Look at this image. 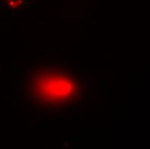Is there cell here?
<instances>
[{"instance_id": "obj_1", "label": "cell", "mask_w": 150, "mask_h": 149, "mask_svg": "<svg viewBox=\"0 0 150 149\" xmlns=\"http://www.w3.org/2000/svg\"><path fill=\"white\" fill-rule=\"evenodd\" d=\"M33 91L36 100L45 106H60L76 96L78 84L62 70H47L35 78Z\"/></svg>"}, {"instance_id": "obj_2", "label": "cell", "mask_w": 150, "mask_h": 149, "mask_svg": "<svg viewBox=\"0 0 150 149\" xmlns=\"http://www.w3.org/2000/svg\"><path fill=\"white\" fill-rule=\"evenodd\" d=\"M1 3H3L5 6L10 8H16L19 7L21 4H23L26 0H0Z\"/></svg>"}]
</instances>
